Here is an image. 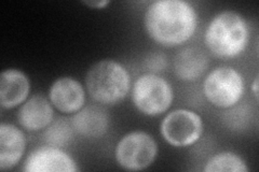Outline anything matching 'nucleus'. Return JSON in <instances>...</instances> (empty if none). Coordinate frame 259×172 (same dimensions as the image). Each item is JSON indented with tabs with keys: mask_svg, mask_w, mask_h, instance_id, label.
I'll use <instances>...</instances> for the list:
<instances>
[{
	"mask_svg": "<svg viewBox=\"0 0 259 172\" xmlns=\"http://www.w3.org/2000/svg\"><path fill=\"white\" fill-rule=\"evenodd\" d=\"M54 111L51 101L41 95H35L20 108L18 121L27 132H38L51 124Z\"/></svg>",
	"mask_w": 259,
	"mask_h": 172,
	"instance_id": "obj_10",
	"label": "nucleus"
},
{
	"mask_svg": "<svg viewBox=\"0 0 259 172\" xmlns=\"http://www.w3.org/2000/svg\"><path fill=\"white\" fill-rule=\"evenodd\" d=\"M83 4L88 7H91L93 9H103V8L109 5L108 0H100V2H83Z\"/></svg>",
	"mask_w": 259,
	"mask_h": 172,
	"instance_id": "obj_18",
	"label": "nucleus"
},
{
	"mask_svg": "<svg viewBox=\"0 0 259 172\" xmlns=\"http://www.w3.org/2000/svg\"><path fill=\"white\" fill-rule=\"evenodd\" d=\"M30 83L25 73L18 69H8L0 76V104L12 109L27 99Z\"/></svg>",
	"mask_w": 259,
	"mask_h": 172,
	"instance_id": "obj_11",
	"label": "nucleus"
},
{
	"mask_svg": "<svg viewBox=\"0 0 259 172\" xmlns=\"http://www.w3.org/2000/svg\"><path fill=\"white\" fill-rule=\"evenodd\" d=\"M144 25L149 37L164 46H177L188 41L198 25L194 8L183 0H158L145 13Z\"/></svg>",
	"mask_w": 259,
	"mask_h": 172,
	"instance_id": "obj_1",
	"label": "nucleus"
},
{
	"mask_svg": "<svg viewBox=\"0 0 259 172\" xmlns=\"http://www.w3.org/2000/svg\"><path fill=\"white\" fill-rule=\"evenodd\" d=\"M204 39L212 54L221 59H233L244 52L248 43L247 23L234 11L221 12L209 22Z\"/></svg>",
	"mask_w": 259,
	"mask_h": 172,
	"instance_id": "obj_2",
	"label": "nucleus"
},
{
	"mask_svg": "<svg viewBox=\"0 0 259 172\" xmlns=\"http://www.w3.org/2000/svg\"><path fill=\"white\" fill-rule=\"evenodd\" d=\"M244 79L231 67H218L204 80L203 92L206 99L218 108H231L244 94Z\"/></svg>",
	"mask_w": 259,
	"mask_h": 172,
	"instance_id": "obj_5",
	"label": "nucleus"
},
{
	"mask_svg": "<svg viewBox=\"0 0 259 172\" xmlns=\"http://www.w3.org/2000/svg\"><path fill=\"white\" fill-rule=\"evenodd\" d=\"M26 172H76L75 160L60 147L42 146L32 151L24 163Z\"/></svg>",
	"mask_w": 259,
	"mask_h": 172,
	"instance_id": "obj_8",
	"label": "nucleus"
},
{
	"mask_svg": "<svg viewBox=\"0 0 259 172\" xmlns=\"http://www.w3.org/2000/svg\"><path fill=\"white\" fill-rule=\"evenodd\" d=\"M208 67V60L203 51L197 47H186L178 52L174 60V71L183 81L198 80Z\"/></svg>",
	"mask_w": 259,
	"mask_h": 172,
	"instance_id": "obj_14",
	"label": "nucleus"
},
{
	"mask_svg": "<svg viewBox=\"0 0 259 172\" xmlns=\"http://www.w3.org/2000/svg\"><path fill=\"white\" fill-rule=\"evenodd\" d=\"M49 98L59 111L75 113L83 108L85 92L80 82L70 77H63L52 84L49 91Z\"/></svg>",
	"mask_w": 259,
	"mask_h": 172,
	"instance_id": "obj_9",
	"label": "nucleus"
},
{
	"mask_svg": "<svg viewBox=\"0 0 259 172\" xmlns=\"http://www.w3.org/2000/svg\"><path fill=\"white\" fill-rule=\"evenodd\" d=\"M147 64V67L149 68L150 71H161L163 70V68H165L166 66V60H165V56H163L162 54H155V55H151L148 61L146 62Z\"/></svg>",
	"mask_w": 259,
	"mask_h": 172,
	"instance_id": "obj_17",
	"label": "nucleus"
},
{
	"mask_svg": "<svg viewBox=\"0 0 259 172\" xmlns=\"http://www.w3.org/2000/svg\"><path fill=\"white\" fill-rule=\"evenodd\" d=\"M205 172H247L246 162L232 152H223L210 158L204 167Z\"/></svg>",
	"mask_w": 259,
	"mask_h": 172,
	"instance_id": "obj_15",
	"label": "nucleus"
},
{
	"mask_svg": "<svg viewBox=\"0 0 259 172\" xmlns=\"http://www.w3.org/2000/svg\"><path fill=\"white\" fill-rule=\"evenodd\" d=\"M44 138L49 145L61 149V147L70 143L72 139V129L68 122L65 120H58L49 125L45 132Z\"/></svg>",
	"mask_w": 259,
	"mask_h": 172,
	"instance_id": "obj_16",
	"label": "nucleus"
},
{
	"mask_svg": "<svg viewBox=\"0 0 259 172\" xmlns=\"http://www.w3.org/2000/svg\"><path fill=\"white\" fill-rule=\"evenodd\" d=\"M26 147L25 136L12 125L2 123L0 125V169L10 170L20 162Z\"/></svg>",
	"mask_w": 259,
	"mask_h": 172,
	"instance_id": "obj_12",
	"label": "nucleus"
},
{
	"mask_svg": "<svg viewBox=\"0 0 259 172\" xmlns=\"http://www.w3.org/2000/svg\"><path fill=\"white\" fill-rule=\"evenodd\" d=\"M158 154V145L149 134L132 132L118 142L115 151L119 165L130 171H140L148 168Z\"/></svg>",
	"mask_w": 259,
	"mask_h": 172,
	"instance_id": "obj_6",
	"label": "nucleus"
},
{
	"mask_svg": "<svg viewBox=\"0 0 259 172\" xmlns=\"http://www.w3.org/2000/svg\"><path fill=\"white\" fill-rule=\"evenodd\" d=\"M85 84L93 100L102 104H116L128 94L131 77L123 65L112 60H104L89 69Z\"/></svg>",
	"mask_w": 259,
	"mask_h": 172,
	"instance_id": "obj_3",
	"label": "nucleus"
},
{
	"mask_svg": "<svg viewBox=\"0 0 259 172\" xmlns=\"http://www.w3.org/2000/svg\"><path fill=\"white\" fill-rule=\"evenodd\" d=\"M173 98L168 82L155 73H145L133 85V103L145 116L156 117L164 113L171 106Z\"/></svg>",
	"mask_w": 259,
	"mask_h": 172,
	"instance_id": "obj_4",
	"label": "nucleus"
},
{
	"mask_svg": "<svg viewBox=\"0 0 259 172\" xmlns=\"http://www.w3.org/2000/svg\"><path fill=\"white\" fill-rule=\"evenodd\" d=\"M161 135L173 146L185 147L199 141L203 133V122L198 113L177 109L168 113L161 123Z\"/></svg>",
	"mask_w": 259,
	"mask_h": 172,
	"instance_id": "obj_7",
	"label": "nucleus"
},
{
	"mask_svg": "<svg viewBox=\"0 0 259 172\" xmlns=\"http://www.w3.org/2000/svg\"><path fill=\"white\" fill-rule=\"evenodd\" d=\"M253 92L256 97V100H258V78L255 79L254 83H253Z\"/></svg>",
	"mask_w": 259,
	"mask_h": 172,
	"instance_id": "obj_19",
	"label": "nucleus"
},
{
	"mask_svg": "<svg viewBox=\"0 0 259 172\" xmlns=\"http://www.w3.org/2000/svg\"><path fill=\"white\" fill-rule=\"evenodd\" d=\"M109 118L106 110L99 105H87L71 119V126L84 138H101L106 134Z\"/></svg>",
	"mask_w": 259,
	"mask_h": 172,
	"instance_id": "obj_13",
	"label": "nucleus"
}]
</instances>
